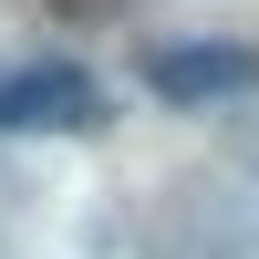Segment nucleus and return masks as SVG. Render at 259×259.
Returning <instances> with one entry per match:
<instances>
[{"instance_id":"nucleus-1","label":"nucleus","mask_w":259,"mask_h":259,"mask_svg":"<svg viewBox=\"0 0 259 259\" xmlns=\"http://www.w3.org/2000/svg\"><path fill=\"white\" fill-rule=\"evenodd\" d=\"M104 124V83L83 62H0V135H73Z\"/></svg>"},{"instance_id":"nucleus-2","label":"nucleus","mask_w":259,"mask_h":259,"mask_svg":"<svg viewBox=\"0 0 259 259\" xmlns=\"http://www.w3.org/2000/svg\"><path fill=\"white\" fill-rule=\"evenodd\" d=\"M249 83H259L249 41H166V52H145V94L156 104H228Z\"/></svg>"}]
</instances>
